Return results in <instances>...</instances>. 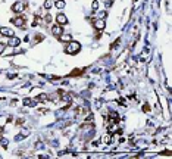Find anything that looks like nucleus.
Returning a JSON list of instances; mask_svg holds the SVG:
<instances>
[{"mask_svg":"<svg viewBox=\"0 0 172 159\" xmlns=\"http://www.w3.org/2000/svg\"><path fill=\"white\" fill-rule=\"evenodd\" d=\"M22 124H24V119H22V118L16 119V125H22Z\"/></svg>","mask_w":172,"mask_h":159,"instance_id":"nucleus-20","label":"nucleus"},{"mask_svg":"<svg viewBox=\"0 0 172 159\" xmlns=\"http://www.w3.org/2000/svg\"><path fill=\"white\" fill-rule=\"evenodd\" d=\"M56 21L59 22L60 25H63V24H66V22H68V18H66V16L63 15V13H59V15L56 16Z\"/></svg>","mask_w":172,"mask_h":159,"instance_id":"nucleus-5","label":"nucleus"},{"mask_svg":"<svg viewBox=\"0 0 172 159\" xmlns=\"http://www.w3.org/2000/svg\"><path fill=\"white\" fill-rule=\"evenodd\" d=\"M2 133H3V128H0V137H2Z\"/></svg>","mask_w":172,"mask_h":159,"instance_id":"nucleus-23","label":"nucleus"},{"mask_svg":"<svg viewBox=\"0 0 172 159\" xmlns=\"http://www.w3.org/2000/svg\"><path fill=\"white\" fill-rule=\"evenodd\" d=\"M0 34L2 35H6V37H12L13 35V31L10 28H6V27H0Z\"/></svg>","mask_w":172,"mask_h":159,"instance_id":"nucleus-3","label":"nucleus"},{"mask_svg":"<svg viewBox=\"0 0 172 159\" xmlns=\"http://www.w3.org/2000/svg\"><path fill=\"white\" fill-rule=\"evenodd\" d=\"M40 22V15H35V18H34V22H32V27H37V24Z\"/></svg>","mask_w":172,"mask_h":159,"instance_id":"nucleus-13","label":"nucleus"},{"mask_svg":"<svg viewBox=\"0 0 172 159\" xmlns=\"http://www.w3.org/2000/svg\"><path fill=\"white\" fill-rule=\"evenodd\" d=\"M143 111H144V112H150V106H149L147 103H146V105L143 106Z\"/></svg>","mask_w":172,"mask_h":159,"instance_id":"nucleus-19","label":"nucleus"},{"mask_svg":"<svg viewBox=\"0 0 172 159\" xmlns=\"http://www.w3.org/2000/svg\"><path fill=\"white\" fill-rule=\"evenodd\" d=\"M94 27L97 28L99 31H102V30H105L106 24H105V21H103V19H99V21H94Z\"/></svg>","mask_w":172,"mask_h":159,"instance_id":"nucleus-7","label":"nucleus"},{"mask_svg":"<svg viewBox=\"0 0 172 159\" xmlns=\"http://www.w3.org/2000/svg\"><path fill=\"white\" fill-rule=\"evenodd\" d=\"M82 72H84V69H74L69 75H71V77H78V75H81Z\"/></svg>","mask_w":172,"mask_h":159,"instance_id":"nucleus-9","label":"nucleus"},{"mask_svg":"<svg viewBox=\"0 0 172 159\" xmlns=\"http://www.w3.org/2000/svg\"><path fill=\"white\" fill-rule=\"evenodd\" d=\"M19 43H21V38H16V37H13V35H12V38L9 40V46H18Z\"/></svg>","mask_w":172,"mask_h":159,"instance_id":"nucleus-8","label":"nucleus"},{"mask_svg":"<svg viewBox=\"0 0 172 159\" xmlns=\"http://www.w3.org/2000/svg\"><path fill=\"white\" fill-rule=\"evenodd\" d=\"M53 6V0H46V3H44V8L46 9H50Z\"/></svg>","mask_w":172,"mask_h":159,"instance_id":"nucleus-12","label":"nucleus"},{"mask_svg":"<svg viewBox=\"0 0 172 159\" xmlns=\"http://www.w3.org/2000/svg\"><path fill=\"white\" fill-rule=\"evenodd\" d=\"M56 8L63 9L65 8V2H63V0H57V2H56Z\"/></svg>","mask_w":172,"mask_h":159,"instance_id":"nucleus-11","label":"nucleus"},{"mask_svg":"<svg viewBox=\"0 0 172 159\" xmlns=\"http://www.w3.org/2000/svg\"><path fill=\"white\" fill-rule=\"evenodd\" d=\"M46 22H47V24L52 22V16H50V15H46Z\"/></svg>","mask_w":172,"mask_h":159,"instance_id":"nucleus-21","label":"nucleus"},{"mask_svg":"<svg viewBox=\"0 0 172 159\" xmlns=\"http://www.w3.org/2000/svg\"><path fill=\"white\" fill-rule=\"evenodd\" d=\"M24 9H25V3H21V2H18V3H15L12 6V10L13 12H22Z\"/></svg>","mask_w":172,"mask_h":159,"instance_id":"nucleus-4","label":"nucleus"},{"mask_svg":"<svg viewBox=\"0 0 172 159\" xmlns=\"http://www.w3.org/2000/svg\"><path fill=\"white\" fill-rule=\"evenodd\" d=\"M134 2H137V0H134Z\"/></svg>","mask_w":172,"mask_h":159,"instance_id":"nucleus-24","label":"nucleus"},{"mask_svg":"<svg viewBox=\"0 0 172 159\" xmlns=\"http://www.w3.org/2000/svg\"><path fill=\"white\" fill-rule=\"evenodd\" d=\"M52 32H53V35H56V37H60V35H62V32H63V30H62V27L56 25V27H53Z\"/></svg>","mask_w":172,"mask_h":159,"instance_id":"nucleus-6","label":"nucleus"},{"mask_svg":"<svg viewBox=\"0 0 172 159\" xmlns=\"http://www.w3.org/2000/svg\"><path fill=\"white\" fill-rule=\"evenodd\" d=\"M24 105H25V106H32V105H34V102H32V100H30V99H25V100H24Z\"/></svg>","mask_w":172,"mask_h":159,"instance_id":"nucleus-14","label":"nucleus"},{"mask_svg":"<svg viewBox=\"0 0 172 159\" xmlns=\"http://www.w3.org/2000/svg\"><path fill=\"white\" fill-rule=\"evenodd\" d=\"M3 50H5V44H3V43H0V55L3 53Z\"/></svg>","mask_w":172,"mask_h":159,"instance_id":"nucleus-22","label":"nucleus"},{"mask_svg":"<svg viewBox=\"0 0 172 159\" xmlns=\"http://www.w3.org/2000/svg\"><path fill=\"white\" fill-rule=\"evenodd\" d=\"M97 8H99V2L94 0V2H93V10H97Z\"/></svg>","mask_w":172,"mask_h":159,"instance_id":"nucleus-18","label":"nucleus"},{"mask_svg":"<svg viewBox=\"0 0 172 159\" xmlns=\"http://www.w3.org/2000/svg\"><path fill=\"white\" fill-rule=\"evenodd\" d=\"M41 40H43V35H41V34H37V35H35V43L41 41Z\"/></svg>","mask_w":172,"mask_h":159,"instance_id":"nucleus-17","label":"nucleus"},{"mask_svg":"<svg viewBox=\"0 0 172 159\" xmlns=\"http://www.w3.org/2000/svg\"><path fill=\"white\" fill-rule=\"evenodd\" d=\"M12 24H15L19 28H25V16H18L12 19Z\"/></svg>","mask_w":172,"mask_h":159,"instance_id":"nucleus-2","label":"nucleus"},{"mask_svg":"<svg viewBox=\"0 0 172 159\" xmlns=\"http://www.w3.org/2000/svg\"><path fill=\"white\" fill-rule=\"evenodd\" d=\"M102 141H103L105 144H109V143H110V136H109V134H106L105 137H102Z\"/></svg>","mask_w":172,"mask_h":159,"instance_id":"nucleus-10","label":"nucleus"},{"mask_svg":"<svg viewBox=\"0 0 172 159\" xmlns=\"http://www.w3.org/2000/svg\"><path fill=\"white\" fill-rule=\"evenodd\" d=\"M46 99H47V96H46V94H40V96L37 97V100H38V102H43V100H46Z\"/></svg>","mask_w":172,"mask_h":159,"instance_id":"nucleus-15","label":"nucleus"},{"mask_svg":"<svg viewBox=\"0 0 172 159\" xmlns=\"http://www.w3.org/2000/svg\"><path fill=\"white\" fill-rule=\"evenodd\" d=\"M80 50H81V44L76 41H71L69 46L66 47V53H69V55H76Z\"/></svg>","mask_w":172,"mask_h":159,"instance_id":"nucleus-1","label":"nucleus"},{"mask_svg":"<svg viewBox=\"0 0 172 159\" xmlns=\"http://www.w3.org/2000/svg\"><path fill=\"white\" fill-rule=\"evenodd\" d=\"M0 143H2V146L6 149L7 147V140H5V138H0Z\"/></svg>","mask_w":172,"mask_h":159,"instance_id":"nucleus-16","label":"nucleus"}]
</instances>
